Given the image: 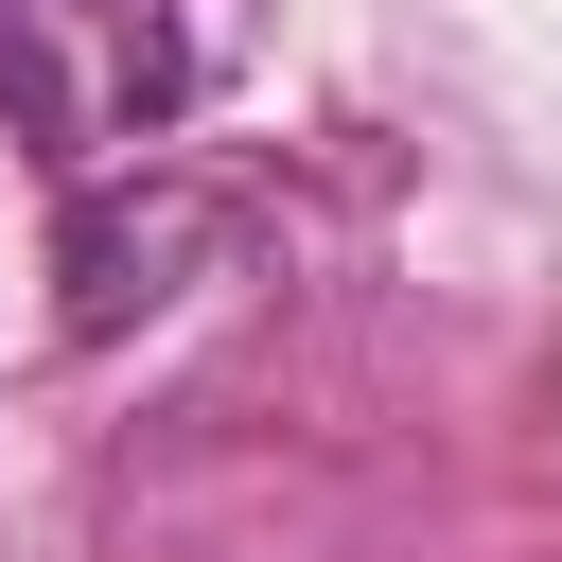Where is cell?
Listing matches in <instances>:
<instances>
[{
  "instance_id": "cell-1",
  "label": "cell",
  "mask_w": 562,
  "mask_h": 562,
  "mask_svg": "<svg viewBox=\"0 0 562 562\" xmlns=\"http://www.w3.org/2000/svg\"><path fill=\"white\" fill-rule=\"evenodd\" d=\"M211 35L193 0H0V105L35 123V158L88 193L105 158H140L176 105H193Z\"/></svg>"
},
{
  "instance_id": "cell-2",
  "label": "cell",
  "mask_w": 562,
  "mask_h": 562,
  "mask_svg": "<svg viewBox=\"0 0 562 562\" xmlns=\"http://www.w3.org/2000/svg\"><path fill=\"white\" fill-rule=\"evenodd\" d=\"M193 246H211V193H158V211L88 193L70 211V334H123V299H158V263H193Z\"/></svg>"
}]
</instances>
